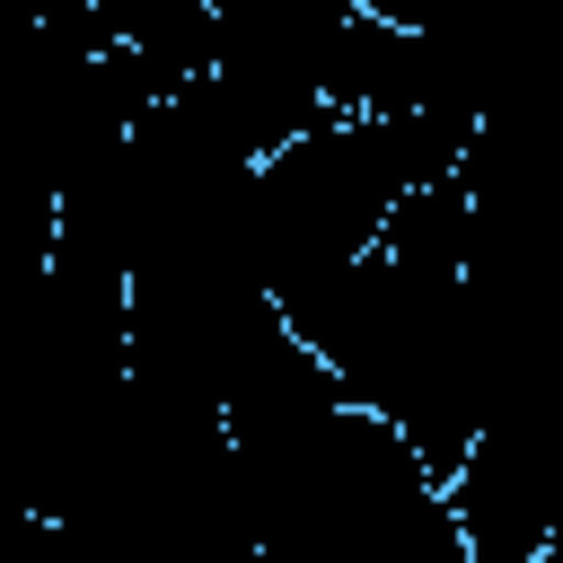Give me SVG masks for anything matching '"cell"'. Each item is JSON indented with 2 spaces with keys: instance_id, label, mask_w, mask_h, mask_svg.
Segmentation results:
<instances>
[{
  "instance_id": "cell-1",
  "label": "cell",
  "mask_w": 563,
  "mask_h": 563,
  "mask_svg": "<svg viewBox=\"0 0 563 563\" xmlns=\"http://www.w3.org/2000/svg\"><path fill=\"white\" fill-rule=\"evenodd\" d=\"M466 141H475L466 114H334L290 150H273L255 167V246L273 299L290 308L334 273H352L413 185L466 167Z\"/></svg>"
},
{
  "instance_id": "cell-2",
  "label": "cell",
  "mask_w": 563,
  "mask_h": 563,
  "mask_svg": "<svg viewBox=\"0 0 563 563\" xmlns=\"http://www.w3.org/2000/svg\"><path fill=\"white\" fill-rule=\"evenodd\" d=\"M449 501L475 563H537L563 537V387L501 405L449 475Z\"/></svg>"
},
{
  "instance_id": "cell-3",
  "label": "cell",
  "mask_w": 563,
  "mask_h": 563,
  "mask_svg": "<svg viewBox=\"0 0 563 563\" xmlns=\"http://www.w3.org/2000/svg\"><path fill=\"white\" fill-rule=\"evenodd\" d=\"M97 18H106V35L150 70L158 97L194 88V79L220 62V9H211V0H97Z\"/></svg>"
},
{
  "instance_id": "cell-4",
  "label": "cell",
  "mask_w": 563,
  "mask_h": 563,
  "mask_svg": "<svg viewBox=\"0 0 563 563\" xmlns=\"http://www.w3.org/2000/svg\"><path fill=\"white\" fill-rule=\"evenodd\" d=\"M378 246L405 255V264H431V273H466V246H475V194H466V176L449 167V176L413 185L387 211V238Z\"/></svg>"
},
{
  "instance_id": "cell-5",
  "label": "cell",
  "mask_w": 563,
  "mask_h": 563,
  "mask_svg": "<svg viewBox=\"0 0 563 563\" xmlns=\"http://www.w3.org/2000/svg\"><path fill=\"white\" fill-rule=\"evenodd\" d=\"M369 18H387V26H431V18H449L457 0H361Z\"/></svg>"
},
{
  "instance_id": "cell-6",
  "label": "cell",
  "mask_w": 563,
  "mask_h": 563,
  "mask_svg": "<svg viewBox=\"0 0 563 563\" xmlns=\"http://www.w3.org/2000/svg\"><path fill=\"white\" fill-rule=\"evenodd\" d=\"M537 563H563V537H554V545H545V554H537Z\"/></svg>"
}]
</instances>
